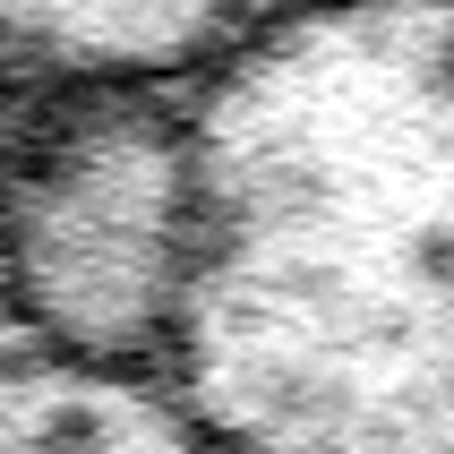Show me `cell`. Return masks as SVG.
<instances>
[{
    "label": "cell",
    "instance_id": "1",
    "mask_svg": "<svg viewBox=\"0 0 454 454\" xmlns=\"http://www.w3.org/2000/svg\"><path fill=\"white\" fill-rule=\"evenodd\" d=\"M172 95L180 403L223 454H454V0H309Z\"/></svg>",
    "mask_w": 454,
    "mask_h": 454
},
{
    "label": "cell",
    "instance_id": "2",
    "mask_svg": "<svg viewBox=\"0 0 454 454\" xmlns=\"http://www.w3.org/2000/svg\"><path fill=\"white\" fill-rule=\"evenodd\" d=\"M180 95H43L0 154V309L18 343L163 360L180 292Z\"/></svg>",
    "mask_w": 454,
    "mask_h": 454
},
{
    "label": "cell",
    "instance_id": "3",
    "mask_svg": "<svg viewBox=\"0 0 454 454\" xmlns=\"http://www.w3.org/2000/svg\"><path fill=\"white\" fill-rule=\"evenodd\" d=\"M309 0H0V77L43 95H172Z\"/></svg>",
    "mask_w": 454,
    "mask_h": 454
},
{
    "label": "cell",
    "instance_id": "4",
    "mask_svg": "<svg viewBox=\"0 0 454 454\" xmlns=\"http://www.w3.org/2000/svg\"><path fill=\"white\" fill-rule=\"evenodd\" d=\"M0 454H223L146 360L0 343Z\"/></svg>",
    "mask_w": 454,
    "mask_h": 454
}]
</instances>
